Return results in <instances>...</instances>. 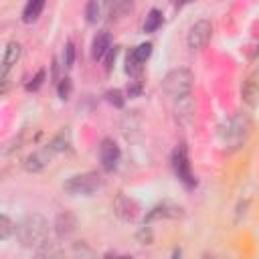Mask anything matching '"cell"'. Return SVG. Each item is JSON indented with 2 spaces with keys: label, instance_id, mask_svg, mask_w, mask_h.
I'll return each mask as SVG.
<instances>
[{
  "label": "cell",
  "instance_id": "obj_1",
  "mask_svg": "<svg viewBox=\"0 0 259 259\" xmlns=\"http://www.w3.org/2000/svg\"><path fill=\"white\" fill-rule=\"evenodd\" d=\"M16 239L26 249L40 247L45 241H49V221L38 212L24 217L16 225Z\"/></svg>",
  "mask_w": 259,
  "mask_h": 259
},
{
  "label": "cell",
  "instance_id": "obj_2",
  "mask_svg": "<svg viewBox=\"0 0 259 259\" xmlns=\"http://www.w3.org/2000/svg\"><path fill=\"white\" fill-rule=\"evenodd\" d=\"M192 73L188 69H174L170 71L164 81H162V89L166 93V97H170L178 107L176 111H180L182 103H190V95H192Z\"/></svg>",
  "mask_w": 259,
  "mask_h": 259
},
{
  "label": "cell",
  "instance_id": "obj_3",
  "mask_svg": "<svg viewBox=\"0 0 259 259\" xmlns=\"http://www.w3.org/2000/svg\"><path fill=\"white\" fill-rule=\"evenodd\" d=\"M103 186V178L97 174V172H81V174H73L71 178L65 180L63 188L65 192L73 194V196H89L93 192H97L99 188Z\"/></svg>",
  "mask_w": 259,
  "mask_h": 259
},
{
  "label": "cell",
  "instance_id": "obj_4",
  "mask_svg": "<svg viewBox=\"0 0 259 259\" xmlns=\"http://www.w3.org/2000/svg\"><path fill=\"white\" fill-rule=\"evenodd\" d=\"M249 130H251V121H249V117L245 113H239V115L231 117L229 123L223 130V136H221L223 144L229 146V148H239L247 140Z\"/></svg>",
  "mask_w": 259,
  "mask_h": 259
},
{
  "label": "cell",
  "instance_id": "obj_5",
  "mask_svg": "<svg viewBox=\"0 0 259 259\" xmlns=\"http://www.w3.org/2000/svg\"><path fill=\"white\" fill-rule=\"evenodd\" d=\"M172 168L174 174L178 176V180L186 186H194V176L190 170V158H188V150L184 144H178L172 152Z\"/></svg>",
  "mask_w": 259,
  "mask_h": 259
},
{
  "label": "cell",
  "instance_id": "obj_6",
  "mask_svg": "<svg viewBox=\"0 0 259 259\" xmlns=\"http://www.w3.org/2000/svg\"><path fill=\"white\" fill-rule=\"evenodd\" d=\"M210 36H212V24L208 20L200 18L190 26L188 36H186V45H188L190 51H200L208 45Z\"/></svg>",
  "mask_w": 259,
  "mask_h": 259
},
{
  "label": "cell",
  "instance_id": "obj_7",
  "mask_svg": "<svg viewBox=\"0 0 259 259\" xmlns=\"http://www.w3.org/2000/svg\"><path fill=\"white\" fill-rule=\"evenodd\" d=\"M119 156H121L119 146L111 138H105L101 142V146H99V162H101V168L107 170V172L115 170V166L119 162Z\"/></svg>",
  "mask_w": 259,
  "mask_h": 259
},
{
  "label": "cell",
  "instance_id": "obj_8",
  "mask_svg": "<svg viewBox=\"0 0 259 259\" xmlns=\"http://www.w3.org/2000/svg\"><path fill=\"white\" fill-rule=\"evenodd\" d=\"M113 210L121 221H134L138 217V204L125 194H117L113 200Z\"/></svg>",
  "mask_w": 259,
  "mask_h": 259
},
{
  "label": "cell",
  "instance_id": "obj_9",
  "mask_svg": "<svg viewBox=\"0 0 259 259\" xmlns=\"http://www.w3.org/2000/svg\"><path fill=\"white\" fill-rule=\"evenodd\" d=\"M75 229H77V219H75L73 212L65 210V212H61V214L55 219V233H57L59 239L71 237V235L75 233Z\"/></svg>",
  "mask_w": 259,
  "mask_h": 259
},
{
  "label": "cell",
  "instance_id": "obj_10",
  "mask_svg": "<svg viewBox=\"0 0 259 259\" xmlns=\"http://www.w3.org/2000/svg\"><path fill=\"white\" fill-rule=\"evenodd\" d=\"M20 53H22L20 42L10 40V42L6 45V49H4V57H2V79H8V71L18 63Z\"/></svg>",
  "mask_w": 259,
  "mask_h": 259
},
{
  "label": "cell",
  "instance_id": "obj_11",
  "mask_svg": "<svg viewBox=\"0 0 259 259\" xmlns=\"http://www.w3.org/2000/svg\"><path fill=\"white\" fill-rule=\"evenodd\" d=\"M34 259H65V253L59 241L49 239L40 247L34 249Z\"/></svg>",
  "mask_w": 259,
  "mask_h": 259
},
{
  "label": "cell",
  "instance_id": "obj_12",
  "mask_svg": "<svg viewBox=\"0 0 259 259\" xmlns=\"http://www.w3.org/2000/svg\"><path fill=\"white\" fill-rule=\"evenodd\" d=\"M109 51H111V34L107 30L97 32L93 36V42H91V55H93V59L101 61Z\"/></svg>",
  "mask_w": 259,
  "mask_h": 259
},
{
  "label": "cell",
  "instance_id": "obj_13",
  "mask_svg": "<svg viewBox=\"0 0 259 259\" xmlns=\"http://www.w3.org/2000/svg\"><path fill=\"white\" fill-rule=\"evenodd\" d=\"M53 156H55V154H53L49 148H45V150H40V152H32V154L26 158L24 168H26L28 172H40V170L51 162Z\"/></svg>",
  "mask_w": 259,
  "mask_h": 259
},
{
  "label": "cell",
  "instance_id": "obj_14",
  "mask_svg": "<svg viewBox=\"0 0 259 259\" xmlns=\"http://www.w3.org/2000/svg\"><path fill=\"white\" fill-rule=\"evenodd\" d=\"M42 8H45V0H30V2H26V6L22 8V22H26V24L34 22L40 16Z\"/></svg>",
  "mask_w": 259,
  "mask_h": 259
},
{
  "label": "cell",
  "instance_id": "obj_15",
  "mask_svg": "<svg viewBox=\"0 0 259 259\" xmlns=\"http://www.w3.org/2000/svg\"><path fill=\"white\" fill-rule=\"evenodd\" d=\"M105 8H107V4H103V2H99V0H91V2L85 6V20H87L89 24H97V22L101 20Z\"/></svg>",
  "mask_w": 259,
  "mask_h": 259
},
{
  "label": "cell",
  "instance_id": "obj_16",
  "mask_svg": "<svg viewBox=\"0 0 259 259\" xmlns=\"http://www.w3.org/2000/svg\"><path fill=\"white\" fill-rule=\"evenodd\" d=\"M162 22H164L162 12H160L158 8H152V10L146 14V20H144V32H154V30H158V28L162 26Z\"/></svg>",
  "mask_w": 259,
  "mask_h": 259
},
{
  "label": "cell",
  "instance_id": "obj_17",
  "mask_svg": "<svg viewBox=\"0 0 259 259\" xmlns=\"http://www.w3.org/2000/svg\"><path fill=\"white\" fill-rule=\"evenodd\" d=\"M180 206H176V204H170V202H164V204H160V206H156L146 219L150 221V219H154V217H178L180 214Z\"/></svg>",
  "mask_w": 259,
  "mask_h": 259
},
{
  "label": "cell",
  "instance_id": "obj_18",
  "mask_svg": "<svg viewBox=\"0 0 259 259\" xmlns=\"http://www.w3.org/2000/svg\"><path fill=\"white\" fill-rule=\"evenodd\" d=\"M130 55H132L140 65H144V63L150 59V55H152V42H142V45H138Z\"/></svg>",
  "mask_w": 259,
  "mask_h": 259
},
{
  "label": "cell",
  "instance_id": "obj_19",
  "mask_svg": "<svg viewBox=\"0 0 259 259\" xmlns=\"http://www.w3.org/2000/svg\"><path fill=\"white\" fill-rule=\"evenodd\" d=\"M67 146H69V132H61V134H59L47 148H49L53 154H59V152H65Z\"/></svg>",
  "mask_w": 259,
  "mask_h": 259
},
{
  "label": "cell",
  "instance_id": "obj_20",
  "mask_svg": "<svg viewBox=\"0 0 259 259\" xmlns=\"http://www.w3.org/2000/svg\"><path fill=\"white\" fill-rule=\"evenodd\" d=\"M134 8L132 2H113V4H107V10H109V16L113 18H119V16H125L130 10Z\"/></svg>",
  "mask_w": 259,
  "mask_h": 259
},
{
  "label": "cell",
  "instance_id": "obj_21",
  "mask_svg": "<svg viewBox=\"0 0 259 259\" xmlns=\"http://www.w3.org/2000/svg\"><path fill=\"white\" fill-rule=\"evenodd\" d=\"M12 233H16V225H14L6 214H2V217H0V239L6 241V239H10Z\"/></svg>",
  "mask_w": 259,
  "mask_h": 259
},
{
  "label": "cell",
  "instance_id": "obj_22",
  "mask_svg": "<svg viewBox=\"0 0 259 259\" xmlns=\"http://www.w3.org/2000/svg\"><path fill=\"white\" fill-rule=\"evenodd\" d=\"M63 59H65V67H67V69H71V67H73V63H75V45H73V40H67Z\"/></svg>",
  "mask_w": 259,
  "mask_h": 259
},
{
  "label": "cell",
  "instance_id": "obj_23",
  "mask_svg": "<svg viewBox=\"0 0 259 259\" xmlns=\"http://www.w3.org/2000/svg\"><path fill=\"white\" fill-rule=\"evenodd\" d=\"M57 91H59V97H61V99H69V95H71V91H73L71 79H69V77L61 79V81H59V87H57Z\"/></svg>",
  "mask_w": 259,
  "mask_h": 259
},
{
  "label": "cell",
  "instance_id": "obj_24",
  "mask_svg": "<svg viewBox=\"0 0 259 259\" xmlns=\"http://www.w3.org/2000/svg\"><path fill=\"white\" fill-rule=\"evenodd\" d=\"M75 259H95V253L87 247V245H77L75 247Z\"/></svg>",
  "mask_w": 259,
  "mask_h": 259
},
{
  "label": "cell",
  "instance_id": "obj_25",
  "mask_svg": "<svg viewBox=\"0 0 259 259\" xmlns=\"http://www.w3.org/2000/svg\"><path fill=\"white\" fill-rule=\"evenodd\" d=\"M107 101L113 103L115 107H121L123 105V97H121V91L113 89V91H107Z\"/></svg>",
  "mask_w": 259,
  "mask_h": 259
},
{
  "label": "cell",
  "instance_id": "obj_26",
  "mask_svg": "<svg viewBox=\"0 0 259 259\" xmlns=\"http://www.w3.org/2000/svg\"><path fill=\"white\" fill-rule=\"evenodd\" d=\"M42 79H45V71H38V73L34 75V79H30V83L26 85V89H28V91H34V89H38V87L42 85Z\"/></svg>",
  "mask_w": 259,
  "mask_h": 259
},
{
  "label": "cell",
  "instance_id": "obj_27",
  "mask_svg": "<svg viewBox=\"0 0 259 259\" xmlns=\"http://www.w3.org/2000/svg\"><path fill=\"white\" fill-rule=\"evenodd\" d=\"M115 57H117V47H113V49L107 53V59H105V69H107V71H111V65H113Z\"/></svg>",
  "mask_w": 259,
  "mask_h": 259
},
{
  "label": "cell",
  "instance_id": "obj_28",
  "mask_svg": "<svg viewBox=\"0 0 259 259\" xmlns=\"http://www.w3.org/2000/svg\"><path fill=\"white\" fill-rule=\"evenodd\" d=\"M105 259H132V257H127V255H115V253H113V255H111V253H107V255H105Z\"/></svg>",
  "mask_w": 259,
  "mask_h": 259
},
{
  "label": "cell",
  "instance_id": "obj_29",
  "mask_svg": "<svg viewBox=\"0 0 259 259\" xmlns=\"http://www.w3.org/2000/svg\"><path fill=\"white\" fill-rule=\"evenodd\" d=\"M172 259H180V249H174V253H172Z\"/></svg>",
  "mask_w": 259,
  "mask_h": 259
}]
</instances>
